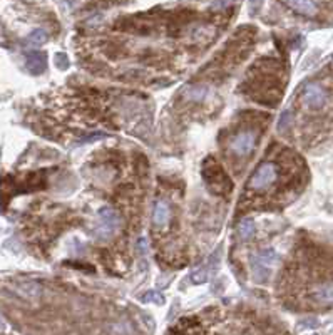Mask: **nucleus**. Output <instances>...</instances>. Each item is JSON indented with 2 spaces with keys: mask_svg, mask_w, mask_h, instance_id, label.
Segmentation results:
<instances>
[{
  "mask_svg": "<svg viewBox=\"0 0 333 335\" xmlns=\"http://www.w3.org/2000/svg\"><path fill=\"white\" fill-rule=\"evenodd\" d=\"M278 176H280V168H278V164L266 161L260 164V166L256 168V171L253 173V176L250 178V183H248V188L255 193L265 191V189H268L271 184H275L278 181Z\"/></svg>",
  "mask_w": 333,
  "mask_h": 335,
  "instance_id": "obj_1",
  "label": "nucleus"
},
{
  "mask_svg": "<svg viewBox=\"0 0 333 335\" xmlns=\"http://www.w3.org/2000/svg\"><path fill=\"white\" fill-rule=\"evenodd\" d=\"M205 178L208 183V188L211 189L213 193L216 194H226L233 189L231 181L228 179V176L221 171L220 168L215 166L213 161H208L205 166Z\"/></svg>",
  "mask_w": 333,
  "mask_h": 335,
  "instance_id": "obj_2",
  "label": "nucleus"
},
{
  "mask_svg": "<svg viewBox=\"0 0 333 335\" xmlns=\"http://www.w3.org/2000/svg\"><path fill=\"white\" fill-rule=\"evenodd\" d=\"M121 225H122L121 216H119L117 211H114L112 208L104 206L99 209V227L96 230L99 238L106 240L109 237H112V235L121 228Z\"/></svg>",
  "mask_w": 333,
  "mask_h": 335,
  "instance_id": "obj_3",
  "label": "nucleus"
},
{
  "mask_svg": "<svg viewBox=\"0 0 333 335\" xmlns=\"http://www.w3.org/2000/svg\"><path fill=\"white\" fill-rule=\"evenodd\" d=\"M301 102L305 104L308 109H311V111L323 109L328 102V91L320 82L306 84L301 92Z\"/></svg>",
  "mask_w": 333,
  "mask_h": 335,
  "instance_id": "obj_4",
  "label": "nucleus"
},
{
  "mask_svg": "<svg viewBox=\"0 0 333 335\" xmlns=\"http://www.w3.org/2000/svg\"><path fill=\"white\" fill-rule=\"evenodd\" d=\"M256 146V133L255 131H240L231 138L230 151L236 158H248Z\"/></svg>",
  "mask_w": 333,
  "mask_h": 335,
  "instance_id": "obj_5",
  "label": "nucleus"
},
{
  "mask_svg": "<svg viewBox=\"0 0 333 335\" xmlns=\"http://www.w3.org/2000/svg\"><path fill=\"white\" fill-rule=\"evenodd\" d=\"M278 255L273 250H265V252L258 253L253 258V270H255V277L258 280H265L270 275V267L273 263H276Z\"/></svg>",
  "mask_w": 333,
  "mask_h": 335,
  "instance_id": "obj_6",
  "label": "nucleus"
},
{
  "mask_svg": "<svg viewBox=\"0 0 333 335\" xmlns=\"http://www.w3.org/2000/svg\"><path fill=\"white\" fill-rule=\"evenodd\" d=\"M288 9L305 17H315L318 14L316 0H283Z\"/></svg>",
  "mask_w": 333,
  "mask_h": 335,
  "instance_id": "obj_7",
  "label": "nucleus"
},
{
  "mask_svg": "<svg viewBox=\"0 0 333 335\" xmlns=\"http://www.w3.org/2000/svg\"><path fill=\"white\" fill-rule=\"evenodd\" d=\"M311 300L318 305H333V282H323L313 287Z\"/></svg>",
  "mask_w": 333,
  "mask_h": 335,
  "instance_id": "obj_8",
  "label": "nucleus"
},
{
  "mask_svg": "<svg viewBox=\"0 0 333 335\" xmlns=\"http://www.w3.org/2000/svg\"><path fill=\"white\" fill-rule=\"evenodd\" d=\"M171 221V208L168 201H162V199H159L154 204V209H152V225L156 228H164L168 227Z\"/></svg>",
  "mask_w": 333,
  "mask_h": 335,
  "instance_id": "obj_9",
  "label": "nucleus"
},
{
  "mask_svg": "<svg viewBox=\"0 0 333 335\" xmlns=\"http://www.w3.org/2000/svg\"><path fill=\"white\" fill-rule=\"evenodd\" d=\"M26 59H27V69L32 74H42L44 71H46L47 59H46V54L44 52L31 51V52L26 54Z\"/></svg>",
  "mask_w": 333,
  "mask_h": 335,
  "instance_id": "obj_10",
  "label": "nucleus"
},
{
  "mask_svg": "<svg viewBox=\"0 0 333 335\" xmlns=\"http://www.w3.org/2000/svg\"><path fill=\"white\" fill-rule=\"evenodd\" d=\"M16 290L22 295V297H27V298H36V297L41 295V287L34 282L19 283V285H16Z\"/></svg>",
  "mask_w": 333,
  "mask_h": 335,
  "instance_id": "obj_11",
  "label": "nucleus"
},
{
  "mask_svg": "<svg viewBox=\"0 0 333 335\" xmlns=\"http://www.w3.org/2000/svg\"><path fill=\"white\" fill-rule=\"evenodd\" d=\"M206 94H208V91H206V87L205 86H201V84H195V86H190L185 91V96L190 99V101H203V99L206 97Z\"/></svg>",
  "mask_w": 333,
  "mask_h": 335,
  "instance_id": "obj_12",
  "label": "nucleus"
},
{
  "mask_svg": "<svg viewBox=\"0 0 333 335\" xmlns=\"http://www.w3.org/2000/svg\"><path fill=\"white\" fill-rule=\"evenodd\" d=\"M253 233H255V223H253V219H243L240 223V227H238V235H240V238L246 240V238H250Z\"/></svg>",
  "mask_w": 333,
  "mask_h": 335,
  "instance_id": "obj_13",
  "label": "nucleus"
},
{
  "mask_svg": "<svg viewBox=\"0 0 333 335\" xmlns=\"http://www.w3.org/2000/svg\"><path fill=\"white\" fill-rule=\"evenodd\" d=\"M47 41V34L46 31H42V29H36V31H32L29 34L27 37V44H31V46H41Z\"/></svg>",
  "mask_w": 333,
  "mask_h": 335,
  "instance_id": "obj_14",
  "label": "nucleus"
},
{
  "mask_svg": "<svg viewBox=\"0 0 333 335\" xmlns=\"http://www.w3.org/2000/svg\"><path fill=\"white\" fill-rule=\"evenodd\" d=\"M290 124H291V114L290 111H285L281 114L280 123H278V131H286L290 128Z\"/></svg>",
  "mask_w": 333,
  "mask_h": 335,
  "instance_id": "obj_15",
  "label": "nucleus"
},
{
  "mask_svg": "<svg viewBox=\"0 0 333 335\" xmlns=\"http://www.w3.org/2000/svg\"><path fill=\"white\" fill-rule=\"evenodd\" d=\"M104 138H106V134H102V133H96V134H91V136H87V138H82L81 141H79V144L91 143V141H99V139H104Z\"/></svg>",
  "mask_w": 333,
  "mask_h": 335,
  "instance_id": "obj_16",
  "label": "nucleus"
},
{
  "mask_svg": "<svg viewBox=\"0 0 333 335\" xmlns=\"http://www.w3.org/2000/svg\"><path fill=\"white\" fill-rule=\"evenodd\" d=\"M144 300H146V302L162 303V298H161V295H159V293H156V292H149V293H146V297H144Z\"/></svg>",
  "mask_w": 333,
  "mask_h": 335,
  "instance_id": "obj_17",
  "label": "nucleus"
},
{
  "mask_svg": "<svg viewBox=\"0 0 333 335\" xmlns=\"http://www.w3.org/2000/svg\"><path fill=\"white\" fill-rule=\"evenodd\" d=\"M206 277H208V273L203 270V272H196V273H193V277H191V280L195 283H203V282H206Z\"/></svg>",
  "mask_w": 333,
  "mask_h": 335,
  "instance_id": "obj_18",
  "label": "nucleus"
},
{
  "mask_svg": "<svg viewBox=\"0 0 333 335\" xmlns=\"http://www.w3.org/2000/svg\"><path fill=\"white\" fill-rule=\"evenodd\" d=\"M56 62H59V67H61V69H66V67H67V57L64 56V54H57V56H56Z\"/></svg>",
  "mask_w": 333,
  "mask_h": 335,
  "instance_id": "obj_19",
  "label": "nucleus"
},
{
  "mask_svg": "<svg viewBox=\"0 0 333 335\" xmlns=\"http://www.w3.org/2000/svg\"><path fill=\"white\" fill-rule=\"evenodd\" d=\"M137 248H139V252H141V253H146V240H144V238L139 240V242H137Z\"/></svg>",
  "mask_w": 333,
  "mask_h": 335,
  "instance_id": "obj_20",
  "label": "nucleus"
},
{
  "mask_svg": "<svg viewBox=\"0 0 333 335\" xmlns=\"http://www.w3.org/2000/svg\"><path fill=\"white\" fill-rule=\"evenodd\" d=\"M6 330V320L2 318V315H0V332H4Z\"/></svg>",
  "mask_w": 333,
  "mask_h": 335,
  "instance_id": "obj_21",
  "label": "nucleus"
},
{
  "mask_svg": "<svg viewBox=\"0 0 333 335\" xmlns=\"http://www.w3.org/2000/svg\"><path fill=\"white\" fill-rule=\"evenodd\" d=\"M250 2H251V6H253V7H256V4H258V0H250Z\"/></svg>",
  "mask_w": 333,
  "mask_h": 335,
  "instance_id": "obj_22",
  "label": "nucleus"
}]
</instances>
